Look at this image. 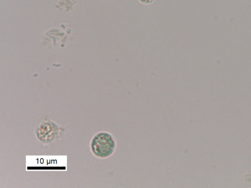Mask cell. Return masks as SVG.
Returning <instances> with one entry per match:
<instances>
[{"label": "cell", "instance_id": "3957f363", "mask_svg": "<svg viewBox=\"0 0 251 188\" xmlns=\"http://www.w3.org/2000/svg\"><path fill=\"white\" fill-rule=\"evenodd\" d=\"M141 2L144 3V4H151V3L154 0H139Z\"/></svg>", "mask_w": 251, "mask_h": 188}, {"label": "cell", "instance_id": "7a4b0ae2", "mask_svg": "<svg viewBox=\"0 0 251 188\" xmlns=\"http://www.w3.org/2000/svg\"><path fill=\"white\" fill-rule=\"evenodd\" d=\"M61 127L50 119L40 121L35 129V134L38 140L45 144H49L55 141L61 135Z\"/></svg>", "mask_w": 251, "mask_h": 188}, {"label": "cell", "instance_id": "6da1fadb", "mask_svg": "<svg viewBox=\"0 0 251 188\" xmlns=\"http://www.w3.org/2000/svg\"><path fill=\"white\" fill-rule=\"evenodd\" d=\"M116 147V141L109 132L101 131L96 133L90 142L92 153L96 157L105 159L111 156Z\"/></svg>", "mask_w": 251, "mask_h": 188}]
</instances>
